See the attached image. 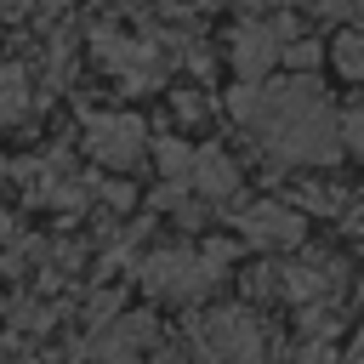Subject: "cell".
I'll return each instance as SVG.
<instances>
[{
  "label": "cell",
  "instance_id": "5bb4252c",
  "mask_svg": "<svg viewBox=\"0 0 364 364\" xmlns=\"http://www.w3.org/2000/svg\"><path fill=\"white\" fill-rule=\"evenodd\" d=\"M205 6H228V0H205Z\"/></svg>",
  "mask_w": 364,
  "mask_h": 364
},
{
  "label": "cell",
  "instance_id": "4fadbf2b",
  "mask_svg": "<svg viewBox=\"0 0 364 364\" xmlns=\"http://www.w3.org/2000/svg\"><path fill=\"white\" fill-rule=\"evenodd\" d=\"M353 233H364V205H358V210H353Z\"/></svg>",
  "mask_w": 364,
  "mask_h": 364
},
{
  "label": "cell",
  "instance_id": "7c38bea8",
  "mask_svg": "<svg viewBox=\"0 0 364 364\" xmlns=\"http://www.w3.org/2000/svg\"><path fill=\"white\" fill-rule=\"evenodd\" d=\"M142 364H188V358H182V347H154Z\"/></svg>",
  "mask_w": 364,
  "mask_h": 364
},
{
  "label": "cell",
  "instance_id": "30bf717a",
  "mask_svg": "<svg viewBox=\"0 0 364 364\" xmlns=\"http://www.w3.org/2000/svg\"><path fill=\"white\" fill-rule=\"evenodd\" d=\"M336 68L353 74V80H364V34H341L336 40Z\"/></svg>",
  "mask_w": 364,
  "mask_h": 364
},
{
  "label": "cell",
  "instance_id": "8992f818",
  "mask_svg": "<svg viewBox=\"0 0 364 364\" xmlns=\"http://www.w3.org/2000/svg\"><path fill=\"white\" fill-rule=\"evenodd\" d=\"M102 336L91 341V358L97 364H136V353L154 341V318L148 313H125V318H108L97 324Z\"/></svg>",
  "mask_w": 364,
  "mask_h": 364
},
{
  "label": "cell",
  "instance_id": "3957f363",
  "mask_svg": "<svg viewBox=\"0 0 364 364\" xmlns=\"http://www.w3.org/2000/svg\"><path fill=\"white\" fill-rule=\"evenodd\" d=\"M142 284H148L154 296H165V301H199V296L216 284V262H210L205 250L171 245V250H154V256L142 262Z\"/></svg>",
  "mask_w": 364,
  "mask_h": 364
},
{
  "label": "cell",
  "instance_id": "52a82bcc",
  "mask_svg": "<svg viewBox=\"0 0 364 364\" xmlns=\"http://www.w3.org/2000/svg\"><path fill=\"white\" fill-rule=\"evenodd\" d=\"M284 34L273 28V23H245V28H233V68L245 74V80H262L273 63H279V46Z\"/></svg>",
  "mask_w": 364,
  "mask_h": 364
},
{
  "label": "cell",
  "instance_id": "5b68a950",
  "mask_svg": "<svg viewBox=\"0 0 364 364\" xmlns=\"http://www.w3.org/2000/svg\"><path fill=\"white\" fill-rule=\"evenodd\" d=\"M233 228L256 245V250H296L301 245V210H290L284 199H256L233 216Z\"/></svg>",
  "mask_w": 364,
  "mask_h": 364
},
{
  "label": "cell",
  "instance_id": "7a4b0ae2",
  "mask_svg": "<svg viewBox=\"0 0 364 364\" xmlns=\"http://www.w3.org/2000/svg\"><path fill=\"white\" fill-rule=\"evenodd\" d=\"M188 341L199 353V364H267V336L256 324V313L245 307H210L188 318Z\"/></svg>",
  "mask_w": 364,
  "mask_h": 364
},
{
  "label": "cell",
  "instance_id": "9c48e42d",
  "mask_svg": "<svg viewBox=\"0 0 364 364\" xmlns=\"http://www.w3.org/2000/svg\"><path fill=\"white\" fill-rule=\"evenodd\" d=\"M23 108H28V80H23V68H0V125H11Z\"/></svg>",
  "mask_w": 364,
  "mask_h": 364
},
{
  "label": "cell",
  "instance_id": "6da1fadb",
  "mask_svg": "<svg viewBox=\"0 0 364 364\" xmlns=\"http://www.w3.org/2000/svg\"><path fill=\"white\" fill-rule=\"evenodd\" d=\"M245 125L279 159H296V165H330V159H341V119L330 114L318 80L256 85V114Z\"/></svg>",
  "mask_w": 364,
  "mask_h": 364
},
{
  "label": "cell",
  "instance_id": "8fae6325",
  "mask_svg": "<svg viewBox=\"0 0 364 364\" xmlns=\"http://www.w3.org/2000/svg\"><path fill=\"white\" fill-rule=\"evenodd\" d=\"M341 148H347L353 159H364V102L347 108V119H341Z\"/></svg>",
  "mask_w": 364,
  "mask_h": 364
},
{
  "label": "cell",
  "instance_id": "ba28073f",
  "mask_svg": "<svg viewBox=\"0 0 364 364\" xmlns=\"http://www.w3.org/2000/svg\"><path fill=\"white\" fill-rule=\"evenodd\" d=\"M188 182H193L205 199H233V193H239V171L228 165V154H222V148H193Z\"/></svg>",
  "mask_w": 364,
  "mask_h": 364
},
{
  "label": "cell",
  "instance_id": "277c9868",
  "mask_svg": "<svg viewBox=\"0 0 364 364\" xmlns=\"http://www.w3.org/2000/svg\"><path fill=\"white\" fill-rule=\"evenodd\" d=\"M85 148L97 165H114V171H131L142 159V119L136 114H91L85 119Z\"/></svg>",
  "mask_w": 364,
  "mask_h": 364
}]
</instances>
